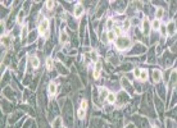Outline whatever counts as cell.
I'll return each instance as SVG.
<instances>
[{
	"label": "cell",
	"instance_id": "3957f363",
	"mask_svg": "<svg viewBox=\"0 0 177 128\" xmlns=\"http://www.w3.org/2000/svg\"><path fill=\"white\" fill-rule=\"evenodd\" d=\"M140 30H141L143 35L144 36H149L152 33V21L149 19V18H143L141 21V27H140Z\"/></svg>",
	"mask_w": 177,
	"mask_h": 128
},
{
	"label": "cell",
	"instance_id": "d590c367",
	"mask_svg": "<svg viewBox=\"0 0 177 128\" xmlns=\"http://www.w3.org/2000/svg\"><path fill=\"white\" fill-rule=\"evenodd\" d=\"M80 108L84 109V110H86V109H87V100H86V99H82V100H81Z\"/></svg>",
	"mask_w": 177,
	"mask_h": 128
},
{
	"label": "cell",
	"instance_id": "30bf717a",
	"mask_svg": "<svg viewBox=\"0 0 177 128\" xmlns=\"http://www.w3.org/2000/svg\"><path fill=\"white\" fill-rule=\"evenodd\" d=\"M166 26H167V32H168V36H170V37H173V36L177 33L175 19L168 21V23H166Z\"/></svg>",
	"mask_w": 177,
	"mask_h": 128
},
{
	"label": "cell",
	"instance_id": "4316f807",
	"mask_svg": "<svg viewBox=\"0 0 177 128\" xmlns=\"http://www.w3.org/2000/svg\"><path fill=\"white\" fill-rule=\"evenodd\" d=\"M93 69H94L95 72H100V73H102V69H103V62L100 60V59H99V60L94 64V68H93Z\"/></svg>",
	"mask_w": 177,
	"mask_h": 128
},
{
	"label": "cell",
	"instance_id": "cb8c5ba5",
	"mask_svg": "<svg viewBox=\"0 0 177 128\" xmlns=\"http://www.w3.org/2000/svg\"><path fill=\"white\" fill-rule=\"evenodd\" d=\"M148 77H149V72L148 69H144V68H141V74H140V80L141 82H146L148 81Z\"/></svg>",
	"mask_w": 177,
	"mask_h": 128
},
{
	"label": "cell",
	"instance_id": "277c9868",
	"mask_svg": "<svg viewBox=\"0 0 177 128\" xmlns=\"http://www.w3.org/2000/svg\"><path fill=\"white\" fill-rule=\"evenodd\" d=\"M85 10H86V8L84 7V4L77 3L73 5V13H72V16L75 17V19H80V18L85 14Z\"/></svg>",
	"mask_w": 177,
	"mask_h": 128
},
{
	"label": "cell",
	"instance_id": "5b68a950",
	"mask_svg": "<svg viewBox=\"0 0 177 128\" xmlns=\"http://www.w3.org/2000/svg\"><path fill=\"white\" fill-rule=\"evenodd\" d=\"M145 51H146V46L140 42H136V44H134V46L131 48V51L128 54L130 55H140V54H144Z\"/></svg>",
	"mask_w": 177,
	"mask_h": 128
},
{
	"label": "cell",
	"instance_id": "74e56055",
	"mask_svg": "<svg viewBox=\"0 0 177 128\" xmlns=\"http://www.w3.org/2000/svg\"><path fill=\"white\" fill-rule=\"evenodd\" d=\"M100 74H102L100 72H95V71H93V77H94V80H95V81L100 80Z\"/></svg>",
	"mask_w": 177,
	"mask_h": 128
},
{
	"label": "cell",
	"instance_id": "8d00e7d4",
	"mask_svg": "<svg viewBox=\"0 0 177 128\" xmlns=\"http://www.w3.org/2000/svg\"><path fill=\"white\" fill-rule=\"evenodd\" d=\"M100 41L103 44H108V37H107V31L105 32H103L102 36H100Z\"/></svg>",
	"mask_w": 177,
	"mask_h": 128
},
{
	"label": "cell",
	"instance_id": "7402d4cb",
	"mask_svg": "<svg viewBox=\"0 0 177 128\" xmlns=\"http://www.w3.org/2000/svg\"><path fill=\"white\" fill-rule=\"evenodd\" d=\"M99 59H100V58H99V54H98L96 50H91V51H90V60H91V63L95 64L99 60Z\"/></svg>",
	"mask_w": 177,
	"mask_h": 128
},
{
	"label": "cell",
	"instance_id": "d4e9b609",
	"mask_svg": "<svg viewBox=\"0 0 177 128\" xmlns=\"http://www.w3.org/2000/svg\"><path fill=\"white\" fill-rule=\"evenodd\" d=\"M25 16H26V12L23 10V9H21L19 13H18V17H17V23H18V25H22V23H23Z\"/></svg>",
	"mask_w": 177,
	"mask_h": 128
},
{
	"label": "cell",
	"instance_id": "4fadbf2b",
	"mask_svg": "<svg viewBox=\"0 0 177 128\" xmlns=\"http://www.w3.org/2000/svg\"><path fill=\"white\" fill-rule=\"evenodd\" d=\"M116 26V21L113 17H108L105 18V31H112Z\"/></svg>",
	"mask_w": 177,
	"mask_h": 128
},
{
	"label": "cell",
	"instance_id": "60d3db41",
	"mask_svg": "<svg viewBox=\"0 0 177 128\" xmlns=\"http://www.w3.org/2000/svg\"><path fill=\"white\" fill-rule=\"evenodd\" d=\"M127 128H132V126H130V127H127Z\"/></svg>",
	"mask_w": 177,
	"mask_h": 128
},
{
	"label": "cell",
	"instance_id": "b9f144b4",
	"mask_svg": "<svg viewBox=\"0 0 177 128\" xmlns=\"http://www.w3.org/2000/svg\"><path fill=\"white\" fill-rule=\"evenodd\" d=\"M152 128H158V127H152Z\"/></svg>",
	"mask_w": 177,
	"mask_h": 128
},
{
	"label": "cell",
	"instance_id": "f546056e",
	"mask_svg": "<svg viewBox=\"0 0 177 128\" xmlns=\"http://www.w3.org/2000/svg\"><path fill=\"white\" fill-rule=\"evenodd\" d=\"M55 4H57V3L52 1V0H48V1H45V8H46L48 10H53L54 7H55Z\"/></svg>",
	"mask_w": 177,
	"mask_h": 128
},
{
	"label": "cell",
	"instance_id": "d6a6232c",
	"mask_svg": "<svg viewBox=\"0 0 177 128\" xmlns=\"http://www.w3.org/2000/svg\"><path fill=\"white\" fill-rule=\"evenodd\" d=\"M77 117H78V119H85V117H86V110H84V109H78L77 110Z\"/></svg>",
	"mask_w": 177,
	"mask_h": 128
},
{
	"label": "cell",
	"instance_id": "8992f818",
	"mask_svg": "<svg viewBox=\"0 0 177 128\" xmlns=\"http://www.w3.org/2000/svg\"><path fill=\"white\" fill-rule=\"evenodd\" d=\"M130 101V95L126 92V91H121L119 94L117 95V106H122V105H125Z\"/></svg>",
	"mask_w": 177,
	"mask_h": 128
},
{
	"label": "cell",
	"instance_id": "1f68e13d",
	"mask_svg": "<svg viewBox=\"0 0 177 128\" xmlns=\"http://www.w3.org/2000/svg\"><path fill=\"white\" fill-rule=\"evenodd\" d=\"M150 37H152L150 42H152L153 45L155 44V42H158V40H159V39H158V33H157V32H154V31H152V33H150Z\"/></svg>",
	"mask_w": 177,
	"mask_h": 128
},
{
	"label": "cell",
	"instance_id": "5bb4252c",
	"mask_svg": "<svg viewBox=\"0 0 177 128\" xmlns=\"http://www.w3.org/2000/svg\"><path fill=\"white\" fill-rule=\"evenodd\" d=\"M59 42H60L62 45H67L68 42H69V36H68V33L64 30L60 31V35H59Z\"/></svg>",
	"mask_w": 177,
	"mask_h": 128
},
{
	"label": "cell",
	"instance_id": "e0dca14e",
	"mask_svg": "<svg viewBox=\"0 0 177 128\" xmlns=\"http://www.w3.org/2000/svg\"><path fill=\"white\" fill-rule=\"evenodd\" d=\"M30 64H31V67H32V69H37L40 67V59L36 55H32L30 58Z\"/></svg>",
	"mask_w": 177,
	"mask_h": 128
},
{
	"label": "cell",
	"instance_id": "2e32d148",
	"mask_svg": "<svg viewBox=\"0 0 177 128\" xmlns=\"http://www.w3.org/2000/svg\"><path fill=\"white\" fill-rule=\"evenodd\" d=\"M12 36L10 35H3L1 36V45L4 48H9L12 45Z\"/></svg>",
	"mask_w": 177,
	"mask_h": 128
},
{
	"label": "cell",
	"instance_id": "9a60e30c",
	"mask_svg": "<svg viewBox=\"0 0 177 128\" xmlns=\"http://www.w3.org/2000/svg\"><path fill=\"white\" fill-rule=\"evenodd\" d=\"M98 91H99V101L103 103L104 100H107V96L109 94V91H108L107 87H100Z\"/></svg>",
	"mask_w": 177,
	"mask_h": 128
},
{
	"label": "cell",
	"instance_id": "603a6c76",
	"mask_svg": "<svg viewBox=\"0 0 177 128\" xmlns=\"http://www.w3.org/2000/svg\"><path fill=\"white\" fill-rule=\"evenodd\" d=\"M107 37H108V42H114L117 40V35L114 31H107Z\"/></svg>",
	"mask_w": 177,
	"mask_h": 128
},
{
	"label": "cell",
	"instance_id": "4dcf8cb0",
	"mask_svg": "<svg viewBox=\"0 0 177 128\" xmlns=\"http://www.w3.org/2000/svg\"><path fill=\"white\" fill-rule=\"evenodd\" d=\"M27 33H28V27H27V26L22 27V31H21V37H22V40L27 39Z\"/></svg>",
	"mask_w": 177,
	"mask_h": 128
},
{
	"label": "cell",
	"instance_id": "6da1fadb",
	"mask_svg": "<svg viewBox=\"0 0 177 128\" xmlns=\"http://www.w3.org/2000/svg\"><path fill=\"white\" fill-rule=\"evenodd\" d=\"M134 46V41L130 36H119L117 37V40L114 41V48L118 50V51H126Z\"/></svg>",
	"mask_w": 177,
	"mask_h": 128
},
{
	"label": "cell",
	"instance_id": "44dd1931",
	"mask_svg": "<svg viewBox=\"0 0 177 128\" xmlns=\"http://www.w3.org/2000/svg\"><path fill=\"white\" fill-rule=\"evenodd\" d=\"M116 101H117V95L114 92H109V94H108V96H107V103L113 105V104H116Z\"/></svg>",
	"mask_w": 177,
	"mask_h": 128
},
{
	"label": "cell",
	"instance_id": "7c38bea8",
	"mask_svg": "<svg viewBox=\"0 0 177 128\" xmlns=\"http://www.w3.org/2000/svg\"><path fill=\"white\" fill-rule=\"evenodd\" d=\"M48 91H49V95L52 96V97H54L57 94H58V85L55 83L54 81L49 82V86H48Z\"/></svg>",
	"mask_w": 177,
	"mask_h": 128
},
{
	"label": "cell",
	"instance_id": "484cf974",
	"mask_svg": "<svg viewBox=\"0 0 177 128\" xmlns=\"http://www.w3.org/2000/svg\"><path fill=\"white\" fill-rule=\"evenodd\" d=\"M161 33V37H168V32H167V26L166 25H162V27H161V30L158 31Z\"/></svg>",
	"mask_w": 177,
	"mask_h": 128
},
{
	"label": "cell",
	"instance_id": "e575fe53",
	"mask_svg": "<svg viewBox=\"0 0 177 128\" xmlns=\"http://www.w3.org/2000/svg\"><path fill=\"white\" fill-rule=\"evenodd\" d=\"M62 119H60V118H57V119H55V122H54V124H53V127L54 128H60L62 127Z\"/></svg>",
	"mask_w": 177,
	"mask_h": 128
},
{
	"label": "cell",
	"instance_id": "83f0119b",
	"mask_svg": "<svg viewBox=\"0 0 177 128\" xmlns=\"http://www.w3.org/2000/svg\"><path fill=\"white\" fill-rule=\"evenodd\" d=\"M132 74H134V78H135V80H140V74H141V68L135 67L134 69H132Z\"/></svg>",
	"mask_w": 177,
	"mask_h": 128
},
{
	"label": "cell",
	"instance_id": "ffe728a7",
	"mask_svg": "<svg viewBox=\"0 0 177 128\" xmlns=\"http://www.w3.org/2000/svg\"><path fill=\"white\" fill-rule=\"evenodd\" d=\"M54 64H55V63H54L53 58H50V57L46 58V60H45V67H46L48 71H53L54 69Z\"/></svg>",
	"mask_w": 177,
	"mask_h": 128
},
{
	"label": "cell",
	"instance_id": "836d02e7",
	"mask_svg": "<svg viewBox=\"0 0 177 128\" xmlns=\"http://www.w3.org/2000/svg\"><path fill=\"white\" fill-rule=\"evenodd\" d=\"M170 7H171L170 13H171V16H173V13L177 10V3H176V1H171V3H170Z\"/></svg>",
	"mask_w": 177,
	"mask_h": 128
},
{
	"label": "cell",
	"instance_id": "7a4b0ae2",
	"mask_svg": "<svg viewBox=\"0 0 177 128\" xmlns=\"http://www.w3.org/2000/svg\"><path fill=\"white\" fill-rule=\"evenodd\" d=\"M37 28H39L37 32L43 36L44 39H46L48 36H49V28H50V22H49V19H48L46 17H43L41 19H40Z\"/></svg>",
	"mask_w": 177,
	"mask_h": 128
},
{
	"label": "cell",
	"instance_id": "ab89813d",
	"mask_svg": "<svg viewBox=\"0 0 177 128\" xmlns=\"http://www.w3.org/2000/svg\"><path fill=\"white\" fill-rule=\"evenodd\" d=\"M175 23H176V30H177V18L175 19Z\"/></svg>",
	"mask_w": 177,
	"mask_h": 128
},
{
	"label": "cell",
	"instance_id": "f1b7e54d",
	"mask_svg": "<svg viewBox=\"0 0 177 128\" xmlns=\"http://www.w3.org/2000/svg\"><path fill=\"white\" fill-rule=\"evenodd\" d=\"M85 28H86V19L81 22V25H80V36L81 37H84L85 36V32H86Z\"/></svg>",
	"mask_w": 177,
	"mask_h": 128
},
{
	"label": "cell",
	"instance_id": "52a82bcc",
	"mask_svg": "<svg viewBox=\"0 0 177 128\" xmlns=\"http://www.w3.org/2000/svg\"><path fill=\"white\" fill-rule=\"evenodd\" d=\"M168 87L170 90L177 87V69H172L168 77Z\"/></svg>",
	"mask_w": 177,
	"mask_h": 128
},
{
	"label": "cell",
	"instance_id": "8fae6325",
	"mask_svg": "<svg viewBox=\"0 0 177 128\" xmlns=\"http://www.w3.org/2000/svg\"><path fill=\"white\" fill-rule=\"evenodd\" d=\"M164 16H166V9H164V7H157L155 8V13H154V18H155V19L162 21Z\"/></svg>",
	"mask_w": 177,
	"mask_h": 128
},
{
	"label": "cell",
	"instance_id": "d6986e66",
	"mask_svg": "<svg viewBox=\"0 0 177 128\" xmlns=\"http://www.w3.org/2000/svg\"><path fill=\"white\" fill-rule=\"evenodd\" d=\"M131 28H132V26H131V19L130 18H126V19L123 21V23H122V30H123V32H127Z\"/></svg>",
	"mask_w": 177,
	"mask_h": 128
},
{
	"label": "cell",
	"instance_id": "ba28073f",
	"mask_svg": "<svg viewBox=\"0 0 177 128\" xmlns=\"http://www.w3.org/2000/svg\"><path fill=\"white\" fill-rule=\"evenodd\" d=\"M121 86L125 89V91H127V94H128V95H132L134 94V86L131 85L130 80H127L126 77L121 80Z\"/></svg>",
	"mask_w": 177,
	"mask_h": 128
},
{
	"label": "cell",
	"instance_id": "ac0fdd59",
	"mask_svg": "<svg viewBox=\"0 0 177 128\" xmlns=\"http://www.w3.org/2000/svg\"><path fill=\"white\" fill-rule=\"evenodd\" d=\"M162 21H159V19H155V18H154V19L152 21V31H154V32H158L161 30V27H162Z\"/></svg>",
	"mask_w": 177,
	"mask_h": 128
},
{
	"label": "cell",
	"instance_id": "f35d334b",
	"mask_svg": "<svg viewBox=\"0 0 177 128\" xmlns=\"http://www.w3.org/2000/svg\"><path fill=\"white\" fill-rule=\"evenodd\" d=\"M35 40H36V33L34 32V33H31V35H30V39H28V41H27V42L31 44V42H32V41H35Z\"/></svg>",
	"mask_w": 177,
	"mask_h": 128
},
{
	"label": "cell",
	"instance_id": "9c48e42d",
	"mask_svg": "<svg viewBox=\"0 0 177 128\" xmlns=\"http://www.w3.org/2000/svg\"><path fill=\"white\" fill-rule=\"evenodd\" d=\"M152 80H153V82L154 83H157V85H159L161 82H162V80H163V73H162V71L161 69H153V72H152Z\"/></svg>",
	"mask_w": 177,
	"mask_h": 128
}]
</instances>
